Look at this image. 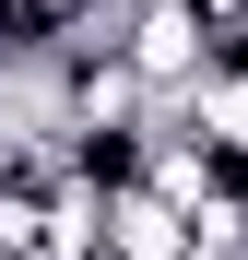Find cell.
Returning <instances> with one entry per match:
<instances>
[{
    "label": "cell",
    "instance_id": "cell-1",
    "mask_svg": "<svg viewBox=\"0 0 248 260\" xmlns=\"http://www.w3.org/2000/svg\"><path fill=\"white\" fill-rule=\"evenodd\" d=\"M118 48H130V71L154 83L165 107H178L189 83L213 71V36L189 24V0H130V12H118Z\"/></svg>",
    "mask_w": 248,
    "mask_h": 260
}]
</instances>
